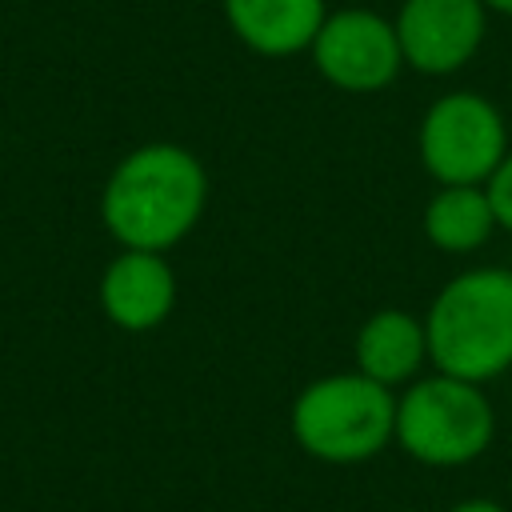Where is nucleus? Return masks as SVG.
Returning <instances> with one entry per match:
<instances>
[{"label":"nucleus","mask_w":512,"mask_h":512,"mask_svg":"<svg viewBox=\"0 0 512 512\" xmlns=\"http://www.w3.org/2000/svg\"><path fill=\"white\" fill-rule=\"evenodd\" d=\"M208 168L176 140L124 152L100 188V224L120 248L168 252L196 232L208 208Z\"/></svg>","instance_id":"f257e3e1"},{"label":"nucleus","mask_w":512,"mask_h":512,"mask_svg":"<svg viewBox=\"0 0 512 512\" xmlns=\"http://www.w3.org/2000/svg\"><path fill=\"white\" fill-rule=\"evenodd\" d=\"M428 364L488 384L512 372V268L472 264L448 276L424 308Z\"/></svg>","instance_id":"f03ea898"},{"label":"nucleus","mask_w":512,"mask_h":512,"mask_svg":"<svg viewBox=\"0 0 512 512\" xmlns=\"http://www.w3.org/2000/svg\"><path fill=\"white\" fill-rule=\"evenodd\" d=\"M396 392L364 372H324L308 380L288 408L296 448L320 464H364L392 444Z\"/></svg>","instance_id":"7ed1b4c3"},{"label":"nucleus","mask_w":512,"mask_h":512,"mask_svg":"<svg viewBox=\"0 0 512 512\" xmlns=\"http://www.w3.org/2000/svg\"><path fill=\"white\" fill-rule=\"evenodd\" d=\"M496 440V408L484 384L424 372L396 392L392 444L424 468H464Z\"/></svg>","instance_id":"20e7f679"},{"label":"nucleus","mask_w":512,"mask_h":512,"mask_svg":"<svg viewBox=\"0 0 512 512\" xmlns=\"http://www.w3.org/2000/svg\"><path fill=\"white\" fill-rule=\"evenodd\" d=\"M508 148L500 104L476 88L436 96L416 120V160L436 184H488Z\"/></svg>","instance_id":"39448f33"},{"label":"nucleus","mask_w":512,"mask_h":512,"mask_svg":"<svg viewBox=\"0 0 512 512\" xmlns=\"http://www.w3.org/2000/svg\"><path fill=\"white\" fill-rule=\"evenodd\" d=\"M308 60L316 76L344 96H376L392 88L404 72V52L392 16L368 4L328 8L308 48Z\"/></svg>","instance_id":"423d86ee"},{"label":"nucleus","mask_w":512,"mask_h":512,"mask_svg":"<svg viewBox=\"0 0 512 512\" xmlns=\"http://www.w3.org/2000/svg\"><path fill=\"white\" fill-rule=\"evenodd\" d=\"M488 16L480 0H400L392 24L404 68L432 80L464 72L484 48Z\"/></svg>","instance_id":"0eeeda50"},{"label":"nucleus","mask_w":512,"mask_h":512,"mask_svg":"<svg viewBox=\"0 0 512 512\" xmlns=\"http://www.w3.org/2000/svg\"><path fill=\"white\" fill-rule=\"evenodd\" d=\"M176 268L168 264L164 252H140V248H120L96 284L100 312L120 328V332H156L172 308H176Z\"/></svg>","instance_id":"6e6552de"},{"label":"nucleus","mask_w":512,"mask_h":512,"mask_svg":"<svg viewBox=\"0 0 512 512\" xmlns=\"http://www.w3.org/2000/svg\"><path fill=\"white\" fill-rule=\"evenodd\" d=\"M352 360L356 372L384 388H404L428 368V336H424V316L408 308H376L360 320L352 336Z\"/></svg>","instance_id":"1a4fd4ad"},{"label":"nucleus","mask_w":512,"mask_h":512,"mask_svg":"<svg viewBox=\"0 0 512 512\" xmlns=\"http://www.w3.org/2000/svg\"><path fill=\"white\" fill-rule=\"evenodd\" d=\"M228 32L264 60H288L312 48L328 0H220Z\"/></svg>","instance_id":"9d476101"},{"label":"nucleus","mask_w":512,"mask_h":512,"mask_svg":"<svg viewBox=\"0 0 512 512\" xmlns=\"http://www.w3.org/2000/svg\"><path fill=\"white\" fill-rule=\"evenodd\" d=\"M424 240L444 256H472L496 232V212L484 184H436L420 212Z\"/></svg>","instance_id":"9b49d317"},{"label":"nucleus","mask_w":512,"mask_h":512,"mask_svg":"<svg viewBox=\"0 0 512 512\" xmlns=\"http://www.w3.org/2000/svg\"><path fill=\"white\" fill-rule=\"evenodd\" d=\"M484 188H488V200H492V212H496L500 232L512 236V148H508V156L500 160V168L488 176Z\"/></svg>","instance_id":"f8f14e48"},{"label":"nucleus","mask_w":512,"mask_h":512,"mask_svg":"<svg viewBox=\"0 0 512 512\" xmlns=\"http://www.w3.org/2000/svg\"><path fill=\"white\" fill-rule=\"evenodd\" d=\"M448 512H508V508L500 500H492V496H468V500L452 504Z\"/></svg>","instance_id":"ddd939ff"},{"label":"nucleus","mask_w":512,"mask_h":512,"mask_svg":"<svg viewBox=\"0 0 512 512\" xmlns=\"http://www.w3.org/2000/svg\"><path fill=\"white\" fill-rule=\"evenodd\" d=\"M488 12H496V16H512V0H480Z\"/></svg>","instance_id":"4468645a"}]
</instances>
